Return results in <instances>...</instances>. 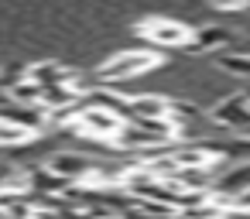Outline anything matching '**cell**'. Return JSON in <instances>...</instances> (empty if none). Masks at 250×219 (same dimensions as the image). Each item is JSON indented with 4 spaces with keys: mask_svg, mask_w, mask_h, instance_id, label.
<instances>
[{
    "mask_svg": "<svg viewBox=\"0 0 250 219\" xmlns=\"http://www.w3.org/2000/svg\"><path fill=\"white\" fill-rule=\"evenodd\" d=\"M31 137H35L31 130H24V127L11 123L7 117H0V147H18V144H28Z\"/></svg>",
    "mask_w": 250,
    "mask_h": 219,
    "instance_id": "obj_6",
    "label": "cell"
},
{
    "mask_svg": "<svg viewBox=\"0 0 250 219\" xmlns=\"http://www.w3.org/2000/svg\"><path fill=\"white\" fill-rule=\"evenodd\" d=\"M212 120L219 123V127H226V130H236V134H250V96L243 93V96H229V100H223L216 110H212Z\"/></svg>",
    "mask_w": 250,
    "mask_h": 219,
    "instance_id": "obj_4",
    "label": "cell"
},
{
    "mask_svg": "<svg viewBox=\"0 0 250 219\" xmlns=\"http://www.w3.org/2000/svg\"><path fill=\"white\" fill-rule=\"evenodd\" d=\"M216 62H219V69L250 79V55H226V52H216Z\"/></svg>",
    "mask_w": 250,
    "mask_h": 219,
    "instance_id": "obj_7",
    "label": "cell"
},
{
    "mask_svg": "<svg viewBox=\"0 0 250 219\" xmlns=\"http://www.w3.org/2000/svg\"><path fill=\"white\" fill-rule=\"evenodd\" d=\"M141 38H147L151 45H161V48H185L192 41V31L178 21H147L141 28Z\"/></svg>",
    "mask_w": 250,
    "mask_h": 219,
    "instance_id": "obj_3",
    "label": "cell"
},
{
    "mask_svg": "<svg viewBox=\"0 0 250 219\" xmlns=\"http://www.w3.org/2000/svg\"><path fill=\"white\" fill-rule=\"evenodd\" d=\"M154 65H158V55H154V52H120V55H113L110 62H103L96 76L120 82V79L141 76V72H147V69H154Z\"/></svg>",
    "mask_w": 250,
    "mask_h": 219,
    "instance_id": "obj_1",
    "label": "cell"
},
{
    "mask_svg": "<svg viewBox=\"0 0 250 219\" xmlns=\"http://www.w3.org/2000/svg\"><path fill=\"white\" fill-rule=\"evenodd\" d=\"M226 45H233V35L226 28H199L185 45V52H223Z\"/></svg>",
    "mask_w": 250,
    "mask_h": 219,
    "instance_id": "obj_5",
    "label": "cell"
},
{
    "mask_svg": "<svg viewBox=\"0 0 250 219\" xmlns=\"http://www.w3.org/2000/svg\"><path fill=\"white\" fill-rule=\"evenodd\" d=\"M52 175H59L62 181H69V185H79V181H86V178H96V161L93 158H86V154H76V151H59V154H52L48 158V164H45Z\"/></svg>",
    "mask_w": 250,
    "mask_h": 219,
    "instance_id": "obj_2",
    "label": "cell"
}]
</instances>
